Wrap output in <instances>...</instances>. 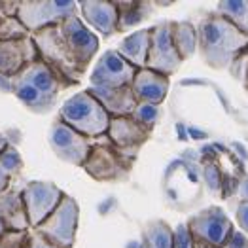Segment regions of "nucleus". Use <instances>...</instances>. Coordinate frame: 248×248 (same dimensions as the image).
Here are the masks:
<instances>
[{"label":"nucleus","instance_id":"obj_24","mask_svg":"<svg viewBox=\"0 0 248 248\" xmlns=\"http://www.w3.org/2000/svg\"><path fill=\"white\" fill-rule=\"evenodd\" d=\"M159 114H161V106L139 103L137 104V108L133 110L131 118L140 125V127H144L148 133H152L154 127H155V124H157V120H159Z\"/></svg>","mask_w":248,"mask_h":248},{"label":"nucleus","instance_id":"obj_18","mask_svg":"<svg viewBox=\"0 0 248 248\" xmlns=\"http://www.w3.org/2000/svg\"><path fill=\"white\" fill-rule=\"evenodd\" d=\"M0 216L8 231H29L31 229L27 210L23 205V197H21V189L10 186L0 195Z\"/></svg>","mask_w":248,"mask_h":248},{"label":"nucleus","instance_id":"obj_9","mask_svg":"<svg viewBox=\"0 0 248 248\" xmlns=\"http://www.w3.org/2000/svg\"><path fill=\"white\" fill-rule=\"evenodd\" d=\"M21 197L31 228H38L61 203L64 191L53 182L31 180L21 187Z\"/></svg>","mask_w":248,"mask_h":248},{"label":"nucleus","instance_id":"obj_20","mask_svg":"<svg viewBox=\"0 0 248 248\" xmlns=\"http://www.w3.org/2000/svg\"><path fill=\"white\" fill-rule=\"evenodd\" d=\"M170 36H172V44L182 61H187L189 57L195 55V51L199 47V38H197V27L193 23L170 21Z\"/></svg>","mask_w":248,"mask_h":248},{"label":"nucleus","instance_id":"obj_25","mask_svg":"<svg viewBox=\"0 0 248 248\" xmlns=\"http://www.w3.org/2000/svg\"><path fill=\"white\" fill-rule=\"evenodd\" d=\"M0 169L10 176L16 178L23 169V157L17 152V148L12 144H8L2 152H0Z\"/></svg>","mask_w":248,"mask_h":248},{"label":"nucleus","instance_id":"obj_8","mask_svg":"<svg viewBox=\"0 0 248 248\" xmlns=\"http://www.w3.org/2000/svg\"><path fill=\"white\" fill-rule=\"evenodd\" d=\"M182 59L172 44L170 36V21H161L150 27V49H148V59H146V68L155 70L170 78L172 74L178 72L182 66Z\"/></svg>","mask_w":248,"mask_h":248},{"label":"nucleus","instance_id":"obj_5","mask_svg":"<svg viewBox=\"0 0 248 248\" xmlns=\"http://www.w3.org/2000/svg\"><path fill=\"white\" fill-rule=\"evenodd\" d=\"M72 16H78L76 0H19L17 10V19L31 34L61 25Z\"/></svg>","mask_w":248,"mask_h":248},{"label":"nucleus","instance_id":"obj_33","mask_svg":"<svg viewBox=\"0 0 248 248\" xmlns=\"http://www.w3.org/2000/svg\"><path fill=\"white\" fill-rule=\"evenodd\" d=\"M10 186H12V178H10V176L0 169V195H2V193H4Z\"/></svg>","mask_w":248,"mask_h":248},{"label":"nucleus","instance_id":"obj_28","mask_svg":"<svg viewBox=\"0 0 248 248\" xmlns=\"http://www.w3.org/2000/svg\"><path fill=\"white\" fill-rule=\"evenodd\" d=\"M27 231H6L0 235V248H25Z\"/></svg>","mask_w":248,"mask_h":248},{"label":"nucleus","instance_id":"obj_17","mask_svg":"<svg viewBox=\"0 0 248 248\" xmlns=\"http://www.w3.org/2000/svg\"><path fill=\"white\" fill-rule=\"evenodd\" d=\"M89 95H93L101 106L106 110V114L110 118H125V116H131L133 110L137 108V99L133 97L131 93V87H120V89H114V87H95V85H89L85 89Z\"/></svg>","mask_w":248,"mask_h":248},{"label":"nucleus","instance_id":"obj_11","mask_svg":"<svg viewBox=\"0 0 248 248\" xmlns=\"http://www.w3.org/2000/svg\"><path fill=\"white\" fill-rule=\"evenodd\" d=\"M59 29H61L62 40L66 44L76 66L85 74V68L91 64V61L95 59V55L99 51L97 34H93V31L87 29V25L83 23L80 16H72V17L64 19L59 25Z\"/></svg>","mask_w":248,"mask_h":248},{"label":"nucleus","instance_id":"obj_13","mask_svg":"<svg viewBox=\"0 0 248 248\" xmlns=\"http://www.w3.org/2000/svg\"><path fill=\"white\" fill-rule=\"evenodd\" d=\"M38 59V49L32 36L19 40H0V76L14 78Z\"/></svg>","mask_w":248,"mask_h":248},{"label":"nucleus","instance_id":"obj_29","mask_svg":"<svg viewBox=\"0 0 248 248\" xmlns=\"http://www.w3.org/2000/svg\"><path fill=\"white\" fill-rule=\"evenodd\" d=\"M172 231H174L172 248H193V241H191V235L187 231L186 224H178Z\"/></svg>","mask_w":248,"mask_h":248},{"label":"nucleus","instance_id":"obj_36","mask_svg":"<svg viewBox=\"0 0 248 248\" xmlns=\"http://www.w3.org/2000/svg\"><path fill=\"white\" fill-rule=\"evenodd\" d=\"M191 241H193V239H191ZM193 248H212V247H208V245L201 243V241H193Z\"/></svg>","mask_w":248,"mask_h":248},{"label":"nucleus","instance_id":"obj_4","mask_svg":"<svg viewBox=\"0 0 248 248\" xmlns=\"http://www.w3.org/2000/svg\"><path fill=\"white\" fill-rule=\"evenodd\" d=\"M82 169L97 182H124L131 174L133 163L125 159L104 135L93 140L91 152Z\"/></svg>","mask_w":248,"mask_h":248},{"label":"nucleus","instance_id":"obj_14","mask_svg":"<svg viewBox=\"0 0 248 248\" xmlns=\"http://www.w3.org/2000/svg\"><path fill=\"white\" fill-rule=\"evenodd\" d=\"M169 87H170V82L167 76L150 68H140L133 78L131 93L137 99V103L161 106L169 95Z\"/></svg>","mask_w":248,"mask_h":248},{"label":"nucleus","instance_id":"obj_31","mask_svg":"<svg viewBox=\"0 0 248 248\" xmlns=\"http://www.w3.org/2000/svg\"><path fill=\"white\" fill-rule=\"evenodd\" d=\"M235 220H237V228H239V231H243V233L248 237V199H243V201L237 205Z\"/></svg>","mask_w":248,"mask_h":248},{"label":"nucleus","instance_id":"obj_37","mask_svg":"<svg viewBox=\"0 0 248 248\" xmlns=\"http://www.w3.org/2000/svg\"><path fill=\"white\" fill-rule=\"evenodd\" d=\"M8 229H6V226H4V220H2V216H0V235H4Z\"/></svg>","mask_w":248,"mask_h":248},{"label":"nucleus","instance_id":"obj_7","mask_svg":"<svg viewBox=\"0 0 248 248\" xmlns=\"http://www.w3.org/2000/svg\"><path fill=\"white\" fill-rule=\"evenodd\" d=\"M186 228L193 241H201L212 248H222L233 233L235 224L222 207H207L189 216Z\"/></svg>","mask_w":248,"mask_h":248},{"label":"nucleus","instance_id":"obj_12","mask_svg":"<svg viewBox=\"0 0 248 248\" xmlns=\"http://www.w3.org/2000/svg\"><path fill=\"white\" fill-rule=\"evenodd\" d=\"M135 74L137 68L125 61L116 49H106L89 74V85L114 87V89L131 87Z\"/></svg>","mask_w":248,"mask_h":248},{"label":"nucleus","instance_id":"obj_6","mask_svg":"<svg viewBox=\"0 0 248 248\" xmlns=\"http://www.w3.org/2000/svg\"><path fill=\"white\" fill-rule=\"evenodd\" d=\"M78 220H80V207L76 199L64 193L57 208L34 229H38L55 248H72L76 243Z\"/></svg>","mask_w":248,"mask_h":248},{"label":"nucleus","instance_id":"obj_22","mask_svg":"<svg viewBox=\"0 0 248 248\" xmlns=\"http://www.w3.org/2000/svg\"><path fill=\"white\" fill-rule=\"evenodd\" d=\"M174 231L165 220H150L142 229L137 248H172Z\"/></svg>","mask_w":248,"mask_h":248},{"label":"nucleus","instance_id":"obj_3","mask_svg":"<svg viewBox=\"0 0 248 248\" xmlns=\"http://www.w3.org/2000/svg\"><path fill=\"white\" fill-rule=\"evenodd\" d=\"M31 36H32L34 46L38 49L40 61L46 62L57 74V78L61 80L64 89H68L72 85H78L82 82L83 72L76 66V62L72 59L66 44L62 40L59 25L42 29V31L31 34Z\"/></svg>","mask_w":248,"mask_h":248},{"label":"nucleus","instance_id":"obj_30","mask_svg":"<svg viewBox=\"0 0 248 248\" xmlns=\"http://www.w3.org/2000/svg\"><path fill=\"white\" fill-rule=\"evenodd\" d=\"M25 248H55L44 235H42L38 229L31 228L27 231V243Z\"/></svg>","mask_w":248,"mask_h":248},{"label":"nucleus","instance_id":"obj_23","mask_svg":"<svg viewBox=\"0 0 248 248\" xmlns=\"http://www.w3.org/2000/svg\"><path fill=\"white\" fill-rule=\"evenodd\" d=\"M214 12L248 36V0H222L216 4Z\"/></svg>","mask_w":248,"mask_h":248},{"label":"nucleus","instance_id":"obj_1","mask_svg":"<svg viewBox=\"0 0 248 248\" xmlns=\"http://www.w3.org/2000/svg\"><path fill=\"white\" fill-rule=\"evenodd\" d=\"M197 38L203 61L214 70H228L229 62L239 51L248 47V36L237 27H233L226 17L216 12H208L197 25Z\"/></svg>","mask_w":248,"mask_h":248},{"label":"nucleus","instance_id":"obj_15","mask_svg":"<svg viewBox=\"0 0 248 248\" xmlns=\"http://www.w3.org/2000/svg\"><path fill=\"white\" fill-rule=\"evenodd\" d=\"M78 12L85 25H91L103 36L118 32V10L116 2L110 0H82L78 2Z\"/></svg>","mask_w":248,"mask_h":248},{"label":"nucleus","instance_id":"obj_10","mask_svg":"<svg viewBox=\"0 0 248 248\" xmlns=\"http://www.w3.org/2000/svg\"><path fill=\"white\" fill-rule=\"evenodd\" d=\"M47 142H49V148L53 150V154L61 161L74 167H82L85 163L91 152V146H93L91 139L80 135L72 127L64 125L61 120H55L53 125L49 127Z\"/></svg>","mask_w":248,"mask_h":248},{"label":"nucleus","instance_id":"obj_34","mask_svg":"<svg viewBox=\"0 0 248 248\" xmlns=\"http://www.w3.org/2000/svg\"><path fill=\"white\" fill-rule=\"evenodd\" d=\"M0 91H8V93H12V78L0 76Z\"/></svg>","mask_w":248,"mask_h":248},{"label":"nucleus","instance_id":"obj_26","mask_svg":"<svg viewBox=\"0 0 248 248\" xmlns=\"http://www.w3.org/2000/svg\"><path fill=\"white\" fill-rule=\"evenodd\" d=\"M31 36V32L23 27L17 17H2L0 19V40H19Z\"/></svg>","mask_w":248,"mask_h":248},{"label":"nucleus","instance_id":"obj_21","mask_svg":"<svg viewBox=\"0 0 248 248\" xmlns=\"http://www.w3.org/2000/svg\"><path fill=\"white\" fill-rule=\"evenodd\" d=\"M116 10H118V32H127L137 25H140L148 16H152L154 2H142V0L116 2Z\"/></svg>","mask_w":248,"mask_h":248},{"label":"nucleus","instance_id":"obj_38","mask_svg":"<svg viewBox=\"0 0 248 248\" xmlns=\"http://www.w3.org/2000/svg\"><path fill=\"white\" fill-rule=\"evenodd\" d=\"M243 83H245V87H247V91H248V74H247V80H245Z\"/></svg>","mask_w":248,"mask_h":248},{"label":"nucleus","instance_id":"obj_32","mask_svg":"<svg viewBox=\"0 0 248 248\" xmlns=\"http://www.w3.org/2000/svg\"><path fill=\"white\" fill-rule=\"evenodd\" d=\"M222 248H248V237L243 231H239V229L235 228Z\"/></svg>","mask_w":248,"mask_h":248},{"label":"nucleus","instance_id":"obj_16","mask_svg":"<svg viewBox=\"0 0 248 248\" xmlns=\"http://www.w3.org/2000/svg\"><path fill=\"white\" fill-rule=\"evenodd\" d=\"M150 135L152 133H148L144 127H140L131 116L110 118L108 131H106V137L112 146L120 150H137V152H140V148L146 144Z\"/></svg>","mask_w":248,"mask_h":248},{"label":"nucleus","instance_id":"obj_2","mask_svg":"<svg viewBox=\"0 0 248 248\" xmlns=\"http://www.w3.org/2000/svg\"><path fill=\"white\" fill-rule=\"evenodd\" d=\"M57 120L91 140L104 137L110 124V116L106 114V110L87 91H80L68 97L59 108Z\"/></svg>","mask_w":248,"mask_h":248},{"label":"nucleus","instance_id":"obj_19","mask_svg":"<svg viewBox=\"0 0 248 248\" xmlns=\"http://www.w3.org/2000/svg\"><path fill=\"white\" fill-rule=\"evenodd\" d=\"M148 49H150V29H140V31L127 34L120 40L116 47V51L137 70L146 68Z\"/></svg>","mask_w":248,"mask_h":248},{"label":"nucleus","instance_id":"obj_27","mask_svg":"<svg viewBox=\"0 0 248 248\" xmlns=\"http://www.w3.org/2000/svg\"><path fill=\"white\" fill-rule=\"evenodd\" d=\"M229 74L239 80V82H245L247 80V74H248V47H245L243 51H239L235 55V59L229 62L228 66Z\"/></svg>","mask_w":248,"mask_h":248},{"label":"nucleus","instance_id":"obj_35","mask_svg":"<svg viewBox=\"0 0 248 248\" xmlns=\"http://www.w3.org/2000/svg\"><path fill=\"white\" fill-rule=\"evenodd\" d=\"M10 144V140H8V137L4 135V133H0V152L6 148V146Z\"/></svg>","mask_w":248,"mask_h":248}]
</instances>
